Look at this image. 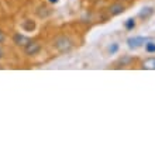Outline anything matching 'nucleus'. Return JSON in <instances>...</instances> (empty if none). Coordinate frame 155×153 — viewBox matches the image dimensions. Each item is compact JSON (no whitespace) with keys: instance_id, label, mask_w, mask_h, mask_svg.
Returning a JSON list of instances; mask_svg holds the SVG:
<instances>
[{"instance_id":"obj_2","label":"nucleus","mask_w":155,"mask_h":153,"mask_svg":"<svg viewBox=\"0 0 155 153\" xmlns=\"http://www.w3.org/2000/svg\"><path fill=\"white\" fill-rule=\"evenodd\" d=\"M148 41H150V38H145V37H131L127 40V44H128V48L134 49L141 46L143 44H147Z\"/></svg>"},{"instance_id":"obj_3","label":"nucleus","mask_w":155,"mask_h":153,"mask_svg":"<svg viewBox=\"0 0 155 153\" xmlns=\"http://www.w3.org/2000/svg\"><path fill=\"white\" fill-rule=\"evenodd\" d=\"M13 41H14V44H16L17 46H23V48H24L25 45L31 42V38H28L27 35L21 34V32H17V34H14V37H13Z\"/></svg>"},{"instance_id":"obj_6","label":"nucleus","mask_w":155,"mask_h":153,"mask_svg":"<svg viewBox=\"0 0 155 153\" xmlns=\"http://www.w3.org/2000/svg\"><path fill=\"white\" fill-rule=\"evenodd\" d=\"M154 14V8L152 7H144L141 11H140L138 16L141 17V18H150V17Z\"/></svg>"},{"instance_id":"obj_7","label":"nucleus","mask_w":155,"mask_h":153,"mask_svg":"<svg viewBox=\"0 0 155 153\" xmlns=\"http://www.w3.org/2000/svg\"><path fill=\"white\" fill-rule=\"evenodd\" d=\"M144 69H150V70H155V58H148L143 62Z\"/></svg>"},{"instance_id":"obj_14","label":"nucleus","mask_w":155,"mask_h":153,"mask_svg":"<svg viewBox=\"0 0 155 153\" xmlns=\"http://www.w3.org/2000/svg\"><path fill=\"white\" fill-rule=\"evenodd\" d=\"M51 3H58V0H49Z\"/></svg>"},{"instance_id":"obj_4","label":"nucleus","mask_w":155,"mask_h":153,"mask_svg":"<svg viewBox=\"0 0 155 153\" xmlns=\"http://www.w3.org/2000/svg\"><path fill=\"white\" fill-rule=\"evenodd\" d=\"M41 51V45L38 44V42H30V44H27L24 46V52L25 55H30V56H33V55H37L38 52Z\"/></svg>"},{"instance_id":"obj_9","label":"nucleus","mask_w":155,"mask_h":153,"mask_svg":"<svg viewBox=\"0 0 155 153\" xmlns=\"http://www.w3.org/2000/svg\"><path fill=\"white\" fill-rule=\"evenodd\" d=\"M145 51L150 53L155 52V42H152V41H148L147 44H145Z\"/></svg>"},{"instance_id":"obj_13","label":"nucleus","mask_w":155,"mask_h":153,"mask_svg":"<svg viewBox=\"0 0 155 153\" xmlns=\"http://www.w3.org/2000/svg\"><path fill=\"white\" fill-rule=\"evenodd\" d=\"M2 58H3V49L0 48V59H2Z\"/></svg>"},{"instance_id":"obj_12","label":"nucleus","mask_w":155,"mask_h":153,"mask_svg":"<svg viewBox=\"0 0 155 153\" xmlns=\"http://www.w3.org/2000/svg\"><path fill=\"white\" fill-rule=\"evenodd\" d=\"M3 41H4V32L2 31V30H0V44H2Z\"/></svg>"},{"instance_id":"obj_10","label":"nucleus","mask_w":155,"mask_h":153,"mask_svg":"<svg viewBox=\"0 0 155 153\" xmlns=\"http://www.w3.org/2000/svg\"><path fill=\"white\" fill-rule=\"evenodd\" d=\"M124 27H126L127 30H133L135 27V20L134 18H128V20L124 23Z\"/></svg>"},{"instance_id":"obj_11","label":"nucleus","mask_w":155,"mask_h":153,"mask_svg":"<svg viewBox=\"0 0 155 153\" xmlns=\"http://www.w3.org/2000/svg\"><path fill=\"white\" fill-rule=\"evenodd\" d=\"M117 51H118V44H113L110 48H109V52H110L111 55H113V53H116Z\"/></svg>"},{"instance_id":"obj_1","label":"nucleus","mask_w":155,"mask_h":153,"mask_svg":"<svg viewBox=\"0 0 155 153\" xmlns=\"http://www.w3.org/2000/svg\"><path fill=\"white\" fill-rule=\"evenodd\" d=\"M54 48L59 51V52H69L74 48V42L71 41L69 37L66 35H59L54 41Z\"/></svg>"},{"instance_id":"obj_5","label":"nucleus","mask_w":155,"mask_h":153,"mask_svg":"<svg viewBox=\"0 0 155 153\" xmlns=\"http://www.w3.org/2000/svg\"><path fill=\"white\" fill-rule=\"evenodd\" d=\"M124 11V6L121 3H114L111 4L110 8H109V13H110V16H118V14H121Z\"/></svg>"},{"instance_id":"obj_8","label":"nucleus","mask_w":155,"mask_h":153,"mask_svg":"<svg viewBox=\"0 0 155 153\" xmlns=\"http://www.w3.org/2000/svg\"><path fill=\"white\" fill-rule=\"evenodd\" d=\"M23 28H24L25 31H33V30L35 28V24H34L31 20H27V21H24V24H23Z\"/></svg>"}]
</instances>
